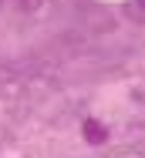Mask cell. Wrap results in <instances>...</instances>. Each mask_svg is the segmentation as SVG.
<instances>
[{
  "label": "cell",
  "instance_id": "1",
  "mask_svg": "<svg viewBox=\"0 0 145 158\" xmlns=\"http://www.w3.org/2000/svg\"><path fill=\"white\" fill-rule=\"evenodd\" d=\"M85 135H88V141H91V145H101V141L108 138V131L98 125V121H88V125H85Z\"/></svg>",
  "mask_w": 145,
  "mask_h": 158
}]
</instances>
